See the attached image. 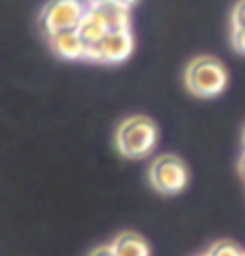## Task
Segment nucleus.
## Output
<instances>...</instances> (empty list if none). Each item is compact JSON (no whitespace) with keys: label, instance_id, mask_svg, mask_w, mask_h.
Wrapping results in <instances>:
<instances>
[{"label":"nucleus","instance_id":"nucleus-17","mask_svg":"<svg viewBox=\"0 0 245 256\" xmlns=\"http://www.w3.org/2000/svg\"><path fill=\"white\" fill-rule=\"evenodd\" d=\"M243 142H245V132H243Z\"/></svg>","mask_w":245,"mask_h":256},{"label":"nucleus","instance_id":"nucleus-3","mask_svg":"<svg viewBox=\"0 0 245 256\" xmlns=\"http://www.w3.org/2000/svg\"><path fill=\"white\" fill-rule=\"evenodd\" d=\"M134 52L132 30H110L97 44L84 48V60L104 62V65H118L127 60Z\"/></svg>","mask_w":245,"mask_h":256},{"label":"nucleus","instance_id":"nucleus-4","mask_svg":"<svg viewBox=\"0 0 245 256\" xmlns=\"http://www.w3.org/2000/svg\"><path fill=\"white\" fill-rule=\"evenodd\" d=\"M148 181L162 194H178L187 188L190 172L183 160H178L176 155H160L148 168Z\"/></svg>","mask_w":245,"mask_h":256},{"label":"nucleus","instance_id":"nucleus-6","mask_svg":"<svg viewBox=\"0 0 245 256\" xmlns=\"http://www.w3.org/2000/svg\"><path fill=\"white\" fill-rule=\"evenodd\" d=\"M50 46L60 58L67 60H80L84 58V41L78 34V30H62L50 34Z\"/></svg>","mask_w":245,"mask_h":256},{"label":"nucleus","instance_id":"nucleus-7","mask_svg":"<svg viewBox=\"0 0 245 256\" xmlns=\"http://www.w3.org/2000/svg\"><path fill=\"white\" fill-rule=\"evenodd\" d=\"M76 30H78V34L82 37L84 46L97 44V41L102 39L106 32H110V30H108L106 20H104V16H102V11H99L97 6H86V13H84L82 22L78 24Z\"/></svg>","mask_w":245,"mask_h":256},{"label":"nucleus","instance_id":"nucleus-10","mask_svg":"<svg viewBox=\"0 0 245 256\" xmlns=\"http://www.w3.org/2000/svg\"><path fill=\"white\" fill-rule=\"evenodd\" d=\"M243 254L245 252L236 244H232V241H218L206 252V256H243Z\"/></svg>","mask_w":245,"mask_h":256},{"label":"nucleus","instance_id":"nucleus-1","mask_svg":"<svg viewBox=\"0 0 245 256\" xmlns=\"http://www.w3.org/2000/svg\"><path fill=\"white\" fill-rule=\"evenodd\" d=\"M114 142L125 158H144L157 144V125L146 116H129L118 125Z\"/></svg>","mask_w":245,"mask_h":256},{"label":"nucleus","instance_id":"nucleus-8","mask_svg":"<svg viewBox=\"0 0 245 256\" xmlns=\"http://www.w3.org/2000/svg\"><path fill=\"white\" fill-rule=\"evenodd\" d=\"M110 246L116 256H150L148 244L144 241V237H140V234L134 230L118 232Z\"/></svg>","mask_w":245,"mask_h":256},{"label":"nucleus","instance_id":"nucleus-5","mask_svg":"<svg viewBox=\"0 0 245 256\" xmlns=\"http://www.w3.org/2000/svg\"><path fill=\"white\" fill-rule=\"evenodd\" d=\"M86 13V4L82 0H52L46 4L41 13V26L46 34L76 30Z\"/></svg>","mask_w":245,"mask_h":256},{"label":"nucleus","instance_id":"nucleus-15","mask_svg":"<svg viewBox=\"0 0 245 256\" xmlns=\"http://www.w3.org/2000/svg\"><path fill=\"white\" fill-rule=\"evenodd\" d=\"M104 2H108V0H86V6H99Z\"/></svg>","mask_w":245,"mask_h":256},{"label":"nucleus","instance_id":"nucleus-18","mask_svg":"<svg viewBox=\"0 0 245 256\" xmlns=\"http://www.w3.org/2000/svg\"><path fill=\"white\" fill-rule=\"evenodd\" d=\"M202 256H206V254H202Z\"/></svg>","mask_w":245,"mask_h":256},{"label":"nucleus","instance_id":"nucleus-11","mask_svg":"<svg viewBox=\"0 0 245 256\" xmlns=\"http://www.w3.org/2000/svg\"><path fill=\"white\" fill-rule=\"evenodd\" d=\"M232 48L236 52L245 54V26H232V34H230Z\"/></svg>","mask_w":245,"mask_h":256},{"label":"nucleus","instance_id":"nucleus-14","mask_svg":"<svg viewBox=\"0 0 245 256\" xmlns=\"http://www.w3.org/2000/svg\"><path fill=\"white\" fill-rule=\"evenodd\" d=\"M116 4H120V6H125V9H132V6L138 2V0H114Z\"/></svg>","mask_w":245,"mask_h":256},{"label":"nucleus","instance_id":"nucleus-16","mask_svg":"<svg viewBox=\"0 0 245 256\" xmlns=\"http://www.w3.org/2000/svg\"><path fill=\"white\" fill-rule=\"evenodd\" d=\"M239 172H241V176L245 179V153H243V158H241V162H239Z\"/></svg>","mask_w":245,"mask_h":256},{"label":"nucleus","instance_id":"nucleus-13","mask_svg":"<svg viewBox=\"0 0 245 256\" xmlns=\"http://www.w3.org/2000/svg\"><path fill=\"white\" fill-rule=\"evenodd\" d=\"M88 256H116V254H114L112 246H97V248H92Z\"/></svg>","mask_w":245,"mask_h":256},{"label":"nucleus","instance_id":"nucleus-19","mask_svg":"<svg viewBox=\"0 0 245 256\" xmlns=\"http://www.w3.org/2000/svg\"><path fill=\"white\" fill-rule=\"evenodd\" d=\"M243 256H245V254H243Z\"/></svg>","mask_w":245,"mask_h":256},{"label":"nucleus","instance_id":"nucleus-12","mask_svg":"<svg viewBox=\"0 0 245 256\" xmlns=\"http://www.w3.org/2000/svg\"><path fill=\"white\" fill-rule=\"evenodd\" d=\"M232 26H245V0H239L232 11Z\"/></svg>","mask_w":245,"mask_h":256},{"label":"nucleus","instance_id":"nucleus-9","mask_svg":"<svg viewBox=\"0 0 245 256\" xmlns=\"http://www.w3.org/2000/svg\"><path fill=\"white\" fill-rule=\"evenodd\" d=\"M102 11V16L108 24V30H129L132 26V18H129V9L116 4L114 0H108V2L97 6Z\"/></svg>","mask_w":245,"mask_h":256},{"label":"nucleus","instance_id":"nucleus-2","mask_svg":"<svg viewBox=\"0 0 245 256\" xmlns=\"http://www.w3.org/2000/svg\"><path fill=\"white\" fill-rule=\"evenodd\" d=\"M226 84V67L213 56H198L185 69V86L196 97H218Z\"/></svg>","mask_w":245,"mask_h":256}]
</instances>
